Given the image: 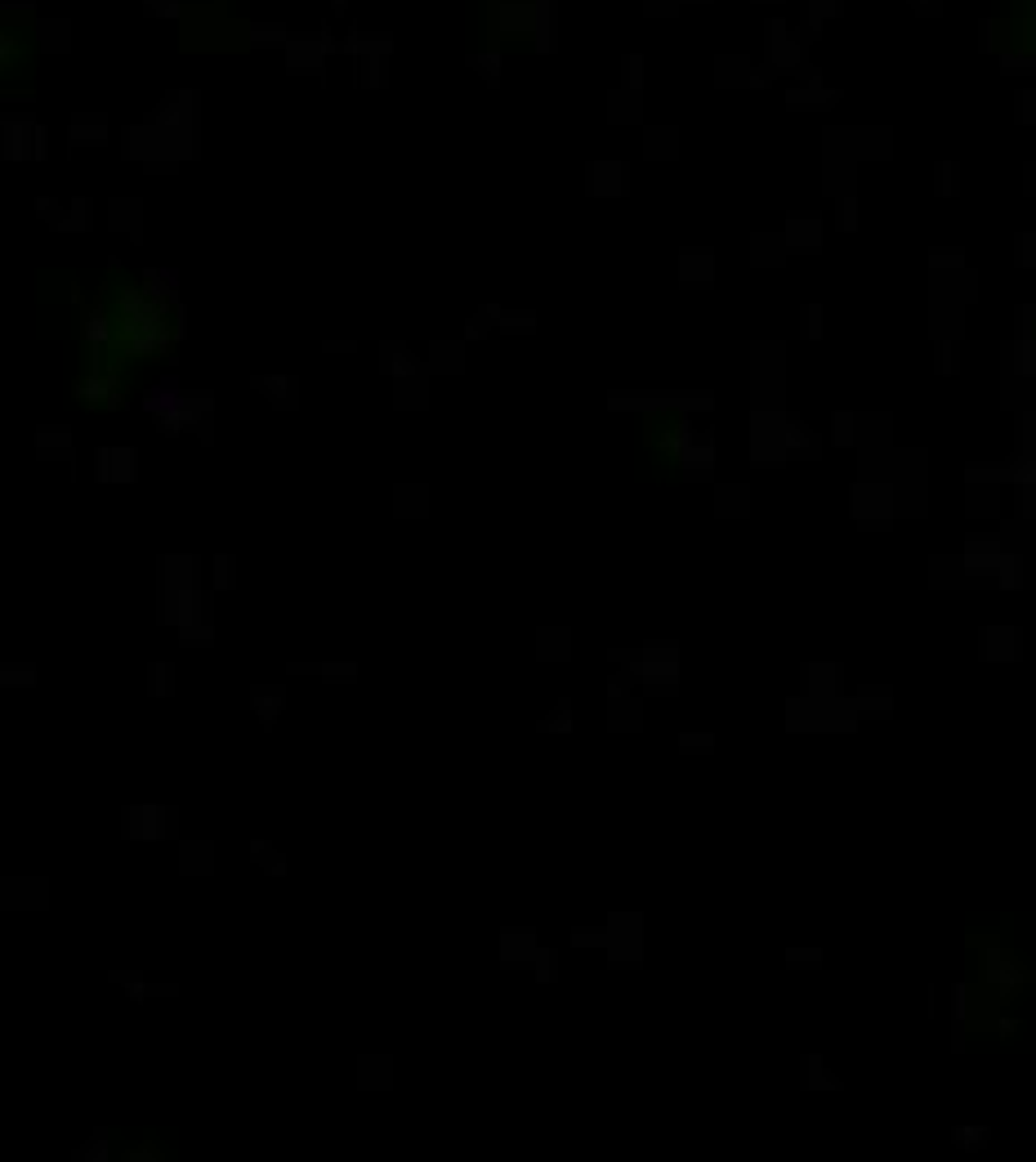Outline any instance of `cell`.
<instances>
[{
	"mask_svg": "<svg viewBox=\"0 0 1036 1162\" xmlns=\"http://www.w3.org/2000/svg\"><path fill=\"white\" fill-rule=\"evenodd\" d=\"M979 653L988 657V662H1001V657H1018L1023 653V635H1018V626H983L979 631Z\"/></svg>",
	"mask_w": 1036,
	"mask_h": 1162,
	"instance_id": "obj_1",
	"label": "cell"
},
{
	"mask_svg": "<svg viewBox=\"0 0 1036 1162\" xmlns=\"http://www.w3.org/2000/svg\"><path fill=\"white\" fill-rule=\"evenodd\" d=\"M800 675H804V693L809 698H836L840 693V666L836 662H826V666L822 662H804Z\"/></svg>",
	"mask_w": 1036,
	"mask_h": 1162,
	"instance_id": "obj_2",
	"label": "cell"
},
{
	"mask_svg": "<svg viewBox=\"0 0 1036 1162\" xmlns=\"http://www.w3.org/2000/svg\"><path fill=\"white\" fill-rule=\"evenodd\" d=\"M988 979L996 984V993H1014V988L1023 984V975H1018V966L1010 962V956H1001L996 948L988 952Z\"/></svg>",
	"mask_w": 1036,
	"mask_h": 1162,
	"instance_id": "obj_3",
	"label": "cell"
},
{
	"mask_svg": "<svg viewBox=\"0 0 1036 1162\" xmlns=\"http://www.w3.org/2000/svg\"><path fill=\"white\" fill-rule=\"evenodd\" d=\"M853 707H858L862 716H889V711H893V689L871 685V689H862V693L853 698Z\"/></svg>",
	"mask_w": 1036,
	"mask_h": 1162,
	"instance_id": "obj_4",
	"label": "cell"
},
{
	"mask_svg": "<svg viewBox=\"0 0 1036 1162\" xmlns=\"http://www.w3.org/2000/svg\"><path fill=\"white\" fill-rule=\"evenodd\" d=\"M951 1140H956V1149H983L992 1140V1131L988 1127H956Z\"/></svg>",
	"mask_w": 1036,
	"mask_h": 1162,
	"instance_id": "obj_5",
	"label": "cell"
},
{
	"mask_svg": "<svg viewBox=\"0 0 1036 1162\" xmlns=\"http://www.w3.org/2000/svg\"><path fill=\"white\" fill-rule=\"evenodd\" d=\"M804 1086H840V1077H831V1068H822V1060H804Z\"/></svg>",
	"mask_w": 1036,
	"mask_h": 1162,
	"instance_id": "obj_6",
	"label": "cell"
},
{
	"mask_svg": "<svg viewBox=\"0 0 1036 1162\" xmlns=\"http://www.w3.org/2000/svg\"><path fill=\"white\" fill-rule=\"evenodd\" d=\"M822 962V948H786V966H800V971H813Z\"/></svg>",
	"mask_w": 1036,
	"mask_h": 1162,
	"instance_id": "obj_7",
	"label": "cell"
}]
</instances>
